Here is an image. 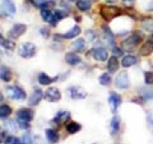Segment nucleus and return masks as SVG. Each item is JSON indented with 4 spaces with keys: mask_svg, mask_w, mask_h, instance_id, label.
<instances>
[{
    "mask_svg": "<svg viewBox=\"0 0 153 144\" xmlns=\"http://www.w3.org/2000/svg\"><path fill=\"white\" fill-rule=\"evenodd\" d=\"M100 13H101V16H102V18L105 19V21L110 22V21H112V19H115L116 17L121 16L123 12H121V9L110 5V7H102Z\"/></svg>",
    "mask_w": 153,
    "mask_h": 144,
    "instance_id": "nucleus-1",
    "label": "nucleus"
},
{
    "mask_svg": "<svg viewBox=\"0 0 153 144\" xmlns=\"http://www.w3.org/2000/svg\"><path fill=\"white\" fill-rule=\"evenodd\" d=\"M5 92L9 98L16 101H23L26 99V92L19 85H8L5 88Z\"/></svg>",
    "mask_w": 153,
    "mask_h": 144,
    "instance_id": "nucleus-2",
    "label": "nucleus"
},
{
    "mask_svg": "<svg viewBox=\"0 0 153 144\" xmlns=\"http://www.w3.org/2000/svg\"><path fill=\"white\" fill-rule=\"evenodd\" d=\"M36 45H33L32 42H23L19 47V55L25 59H30V57H33L36 55Z\"/></svg>",
    "mask_w": 153,
    "mask_h": 144,
    "instance_id": "nucleus-3",
    "label": "nucleus"
},
{
    "mask_svg": "<svg viewBox=\"0 0 153 144\" xmlns=\"http://www.w3.org/2000/svg\"><path fill=\"white\" fill-rule=\"evenodd\" d=\"M115 85L120 89H126L130 87V79H129L126 71H121V73L117 74L116 79H115Z\"/></svg>",
    "mask_w": 153,
    "mask_h": 144,
    "instance_id": "nucleus-4",
    "label": "nucleus"
},
{
    "mask_svg": "<svg viewBox=\"0 0 153 144\" xmlns=\"http://www.w3.org/2000/svg\"><path fill=\"white\" fill-rule=\"evenodd\" d=\"M68 94L73 99H84L87 97V92L82 87H79V85H71V87H69Z\"/></svg>",
    "mask_w": 153,
    "mask_h": 144,
    "instance_id": "nucleus-5",
    "label": "nucleus"
},
{
    "mask_svg": "<svg viewBox=\"0 0 153 144\" xmlns=\"http://www.w3.org/2000/svg\"><path fill=\"white\" fill-rule=\"evenodd\" d=\"M44 97H45V99L47 101V102L54 103V102H57V101H60L61 93H60V91L57 89L56 87H50V88L46 89Z\"/></svg>",
    "mask_w": 153,
    "mask_h": 144,
    "instance_id": "nucleus-6",
    "label": "nucleus"
},
{
    "mask_svg": "<svg viewBox=\"0 0 153 144\" xmlns=\"http://www.w3.org/2000/svg\"><path fill=\"white\" fill-rule=\"evenodd\" d=\"M91 54H92L93 59L97 60V61H106L107 57H108V51L102 46L94 47V49L91 51Z\"/></svg>",
    "mask_w": 153,
    "mask_h": 144,
    "instance_id": "nucleus-7",
    "label": "nucleus"
},
{
    "mask_svg": "<svg viewBox=\"0 0 153 144\" xmlns=\"http://www.w3.org/2000/svg\"><path fill=\"white\" fill-rule=\"evenodd\" d=\"M26 31H27V26L18 23V24H14V26L10 28V31L8 32V36L10 37V38H13V40H16V38L21 37Z\"/></svg>",
    "mask_w": 153,
    "mask_h": 144,
    "instance_id": "nucleus-8",
    "label": "nucleus"
},
{
    "mask_svg": "<svg viewBox=\"0 0 153 144\" xmlns=\"http://www.w3.org/2000/svg\"><path fill=\"white\" fill-rule=\"evenodd\" d=\"M108 105H110V108H111V112L115 114L117 111V108L120 107V105H121V97L117 93L111 92L110 96H108Z\"/></svg>",
    "mask_w": 153,
    "mask_h": 144,
    "instance_id": "nucleus-9",
    "label": "nucleus"
},
{
    "mask_svg": "<svg viewBox=\"0 0 153 144\" xmlns=\"http://www.w3.org/2000/svg\"><path fill=\"white\" fill-rule=\"evenodd\" d=\"M1 10L8 16H14L17 12L16 4L13 3V0H1Z\"/></svg>",
    "mask_w": 153,
    "mask_h": 144,
    "instance_id": "nucleus-10",
    "label": "nucleus"
},
{
    "mask_svg": "<svg viewBox=\"0 0 153 144\" xmlns=\"http://www.w3.org/2000/svg\"><path fill=\"white\" fill-rule=\"evenodd\" d=\"M140 38H142L140 35H138V33H133V35H130L125 41L123 42V46L125 47V49H131V47L137 46L138 44H139Z\"/></svg>",
    "mask_w": 153,
    "mask_h": 144,
    "instance_id": "nucleus-11",
    "label": "nucleus"
},
{
    "mask_svg": "<svg viewBox=\"0 0 153 144\" xmlns=\"http://www.w3.org/2000/svg\"><path fill=\"white\" fill-rule=\"evenodd\" d=\"M44 93H42V91L40 88H35L33 89V92L31 94L30 99H28V105L30 106H36V105L40 103V101L42 99V97H44Z\"/></svg>",
    "mask_w": 153,
    "mask_h": 144,
    "instance_id": "nucleus-12",
    "label": "nucleus"
},
{
    "mask_svg": "<svg viewBox=\"0 0 153 144\" xmlns=\"http://www.w3.org/2000/svg\"><path fill=\"white\" fill-rule=\"evenodd\" d=\"M35 114L31 108H21L17 111V119H23V120H27V121H32Z\"/></svg>",
    "mask_w": 153,
    "mask_h": 144,
    "instance_id": "nucleus-13",
    "label": "nucleus"
},
{
    "mask_svg": "<svg viewBox=\"0 0 153 144\" xmlns=\"http://www.w3.org/2000/svg\"><path fill=\"white\" fill-rule=\"evenodd\" d=\"M152 52H153V40H148L140 46L139 54L142 56H148V55H151Z\"/></svg>",
    "mask_w": 153,
    "mask_h": 144,
    "instance_id": "nucleus-14",
    "label": "nucleus"
},
{
    "mask_svg": "<svg viewBox=\"0 0 153 144\" xmlns=\"http://www.w3.org/2000/svg\"><path fill=\"white\" fill-rule=\"evenodd\" d=\"M65 61H66V64L75 66V65H79L82 63V59H80L75 52H68V54L65 55Z\"/></svg>",
    "mask_w": 153,
    "mask_h": 144,
    "instance_id": "nucleus-15",
    "label": "nucleus"
},
{
    "mask_svg": "<svg viewBox=\"0 0 153 144\" xmlns=\"http://www.w3.org/2000/svg\"><path fill=\"white\" fill-rule=\"evenodd\" d=\"M119 69V60H117V57L116 56H111L108 59L107 61V70H108V73L110 74H114V73H116Z\"/></svg>",
    "mask_w": 153,
    "mask_h": 144,
    "instance_id": "nucleus-16",
    "label": "nucleus"
},
{
    "mask_svg": "<svg viewBox=\"0 0 153 144\" xmlns=\"http://www.w3.org/2000/svg\"><path fill=\"white\" fill-rule=\"evenodd\" d=\"M69 117H70L69 111H59L55 115L52 122L54 124H63V122H66V120H68Z\"/></svg>",
    "mask_w": 153,
    "mask_h": 144,
    "instance_id": "nucleus-17",
    "label": "nucleus"
},
{
    "mask_svg": "<svg viewBox=\"0 0 153 144\" xmlns=\"http://www.w3.org/2000/svg\"><path fill=\"white\" fill-rule=\"evenodd\" d=\"M102 31H103V36H105V40H106V42H107L108 45H111L114 47L115 46V36H114V33L111 32V30H110L108 27L103 26L102 27Z\"/></svg>",
    "mask_w": 153,
    "mask_h": 144,
    "instance_id": "nucleus-18",
    "label": "nucleus"
},
{
    "mask_svg": "<svg viewBox=\"0 0 153 144\" xmlns=\"http://www.w3.org/2000/svg\"><path fill=\"white\" fill-rule=\"evenodd\" d=\"M137 63H138V59L134 55H126V56H124L121 60V65L124 68H130V66L135 65Z\"/></svg>",
    "mask_w": 153,
    "mask_h": 144,
    "instance_id": "nucleus-19",
    "label": "nucleus"
},
{
    "mask_svg": "<svg viewBox=\"0 0 153 144\" xmlns=\"http://www.w3.org/2000/svg\"><path fill=\"white\" fill-rule=\"evenodd\" d=\"M0 78H1L4 83H8V82L12 79V71L8 66L1 65V68H0Z\"/></svg>",
    "mask_w": 153,
    "mask_h": 144,
    "instance_id": "nucleus-20",
    "label": "nucleus"
},
{
    "mask_svg": "<svg viewBox=\"0 0 153 144\" xmlns=\"http://www.w3.org/2000/svg\"><path fill=\"white\" fill-rule=\"evenodd\" d=\"M55 80H57V76H55V78H51V76H49L45 73H41L40 75H38V83H40L41 85H49L51 83H54Z\"/></svg>",
    "mask_w": 153,
    "mask_h": 144,
    "instance_id": "nucleus-21",
    "label": "nucleus"
},
{
    "mask_svg": "<svg viewBox=\"0 0 153 144\" xmlns=\"http://www.w3.org/2000/svg\"><path fill=\"white\" fill-rule=\"evenodd\" d=\"M45 137H46L47 140H49V143H51V144H55V143H57V140H59V135H57V133L54 130V129H46Z\"/></svg>",
    "mask_w": 153,
    "mask_h": 144,
    "instance_id": "nucleus-22",
    "label": "nucleus"
},
{
    "mask_svg": "<svg viewBox=\"0 0 153 144\" xmlns=\"http://www.w3.org/2000/svg\"><path fill=\"white\" fill-rule=\"evenodd\" d=\"M119 129H120V116L115 115L111 120V122H110V130H111L112 135H115L119 131Z\"/></svg>",
    "mask_w": 153,
    "mask_h": 144,
    "instance_id": "nucleus-23",
    "label": "nucleus"
},
{
    "mask_svg": "<svg viewBox=\"0 0 153 144\" xmlns=\"http://www.w3.org/2000/svg\"><path fill=\"white\" fill-rule=\"evenodd\" d=\"M80 32H82V30H80V27L79 26H74L73 28H70L69 31H66L63 37L64 38H75L78 35H80Z\"/></svg>",
    "mask_w": 153,
    "mask_h": 144,
    "instance_id": "nucleus-24",
    "label": "nucleus"
},
{
    "mask_svg": "<svg viewBox=\"0 0 153 144\" xmlns=\"http://www.w3.org/2000/svg\"><path fill=\"white\" fill-rule=\"evenodd\" d=\"M91 7H92L91 0H78V1H76V8H78L80 12H87L91 9Z\"/></svg>",
    "mask_w": 153,
    "mask_h": 144,
    "instance_id": "nucleus-25",
    "label": "nucleus"
},
{
    "mask_svg": "<svg viewBox=\"0 0 153 144\" xmlns=\"http://www.w3.org/2000/svg\"><path fill=\"white\" fill-rule=\"evenodd\" d=\"M139 96L140 97L147 101V99H153V89H149V88H146V87H143V88H139Z\"/></svg>",
    "mask_w": 153,
    "mask_h": 144,
    "instance_id": "nucleus-26",
    "label": "nucleus"
},
{
    "mask_svg": "<svg viewBox=\"0 0 153 144\" xmlns=\"http://www.w3.org/2000/svg\"><path fill=\"white\" fill-rule=\"evenodd\" d=\"M142 30L146 32H153V18H144L142 21Z\"/></svg>",
    "mask_w": 153,
    "mask_h": 144,
    "instance_id": "nucleus-27",
    "label": "nucleus"
},
{
    "mask_svg": "<svg viewBox=\"0 0 153 144\" xmlns=\"http://www.w3.org/2000/svg\"><path fill=\"white\" fill-rule=\"evenodd\" d=\"M80 129H82L80 124L75 122V121H71V122H69L68 125H66V131H68L69 134H75V133H78Z\"/></svg>",
    "mask_w": 153,
    "mask_h": 144,
    "instance_id": "nucleus-28",
    "label": "nucleus"
},
{
    "mask_svg": "<svg viewBox=\"0 0 153 144\" xmlns=\"http://www.w3.org/2000/svg\"><path fill=\"white\" fill-rule=\"evenodd\" d=\"M1 47L5 49L7 51H13L14 49H16V44L10 40H5V38L1 36Z\"/></svg>",
    "mask_w": 153,
    "mask_h": 144,
    "instance_id": "nucleus-29",
    "label": "nucleus"
},
{
    "mask_svg": "<svg viewBox=\"0 0 153 144\" xmlns=\"http://www.w3.org/2000/svg\"><path fill=\"white\" fill-rule=\"evenodd\" d=\"M71 49L76 52H80L84 50V40L83 38H78L76 41H74L73 44H71Z\"/></svg>",
    "mask_w": 153,
    "mask_h": 144,
    "instance_id": "nucleus-30",
    "label": "nucleus"
},
{
    "mask_svg": "<svg viewBox=\"0 0 153 144\" xmlns=\"http://www.w3.org/2000/svg\"><path fill=\"white\" fill-rule=\"evenodd\" d=\"M12 114V108L8 106V105H1V107H0V116H1V119H7Z\"/></svg>",
    "mask_w": 153,
    "mask_h": 144,
    "instance_id": "nucleus-31",
    "label": "nucleus"
},
{
    "mask_svg": "<svg viewBox=\"0 0 153 144\" xmlns=\"http://www.w3.org/2000/svg\"><path fill=\"white\" fill-rule=\"evenodd\" d=\"M98 82L101 85H110L111 84V75L107 74V73H103V74L100 75Z\"/></svg>",
    "mask_w": 153,
    "mask_h": 144,
    "instance_id": "nucleus-32",
    "label": "nucleus"
},
{
    "mask_svg": "<svg viewBox=\"0 0 153 144\" xmlns=\"http://www.w3.org/2000/svg\"><path fill=\"white\" fill-rule=\"evenodd\" d=\"M17 124H18L19 129H22V130H28V129H30V121H27V120L17 119Z\"/></svg>",
    "mask_w": 153,
    "mask_h": 144,
    "instance_id": "nucleus-33",
    "label": "nucleus"
},
{
    "mask_svg": "<svg viewBox=\"0 0 153 144\" xmlns=\"http://www.w3.org/2000/svg\"><path fill=\"white\" fill-rule=\"evenodd\" d=\"M22 144H35V140H33V138L30 133H25L22 137Z\"/></svg>",
    "mask_w": 153,
    "mask_h": 144,
    "instance_id": "nucleus-34",
    "label": "nucleus"
},
{
    "mask_svg": "<svg viewBox=\"0 0 153 144\" xmlns=\"http://www.w3.org/2000/svg\"><path fill=\"white\" fill-rule=\"evenodd\" d=\"M4 144H22V140H21V139H18L17 137L10 135V137H8V138L5 139Z\"/></svg>",
    "mask_w": 153,
    "mask_h": 144,
    "instance_id": "nucleus-35",
    "label": "nucleus"
},
{
    "mask_svg": "<svg viewBox=\"0 0 153 144\" xmlns=\"http://www.w3.org/2000/svg\"><path fill=\"white\" fill-rule=\"evenodd\" d=\"M144 82H146V84H153V71H146Z\"/></svg>",
    "mask_w": 153,
    "mask_h": 144,
    "instance_id": "nucleus-36",
    "label": "nucleus"
},
{
    "mask_svg": "<svg viewBox=\"0 0 153 144\" xmlns=\"http://www.w3.org/2000/svg\"><path fill=\"white\" fill-rule=\"evenodd\" d=\"M85 37H87V40L88 41H94V38L97 37V35H96V33L93 32V31H87V33H85Z\"/></svg>",
    "mask_w": 153,
    "mask_h": 144,
    "instance_id": "nucleus-37",
    "label": "nucleus"
},
{
    "mask_svg": "<svg viewBox=\"0 0 153 144\" xmlns=\"http://www.w3.org/2000/svg\"><path fill=\"white\" fill-rule=\"evenodd\" d=\"M112 52H114V56H116V57L123 55V50L120 49V47H116V46L112 47Z\"/></svg>",
    "mask_w": 153,
    "mask_h": 144,
    "instance_id": "nucleus-38",
    "label": "nucleus"
},
{
    "mask_svg": "<svg viewBox=\"0 0 153 144\" xmlns=\"http://www.w3.org/2000/svg\"><path fill=\"white\" fill-rule=\"evenodd\" d=\"M8 124V126H9V129H10V130L14 133L16 131V121H8L7 122Z\"/></svg>",
    "mask_w": 153,
    "mask_h": 144,
    "instance_id": "nucleus-39",
    "label": "nucleus"
},
{
    "mask_svg": "<svg viewBox=\"0 0 153 144\" xmlns=\"http://www.w3.org/2000/svg\"><path fill=\"white\" fill-rule=\"evenodd\" d=\"M46 1H47V0H32V3L35 4V5H37V7H40V8H41L42 4L46 3Z\"/></svg>",
    "mask_w": 153,
    "mask_h": 144,
    "instance_id": "nucleus-40",
    "label": "nucleus"
},
{
    "mask_svg": "<svg viewBox=\"0 0 153 144\" xmlns=\"http://www.w3.org/2000/svg\"><path fill=\"white\" fill-rule=\"evenodd\" d=\"M41 35L44 37H49L50 36V32L49 30H46V28H41Z\"/></svg>",
    "mask_w": 153,
    "mask_h": 144,
    "instance_id": "nucleus-41",
    "label": "nucleus"
},
{
    "mask_svg": "<svg viewBox=\"0 0 153 144\" xmlns=\"http://www.w3.org/2000/svg\"><path fill=\"white\" fill-rule=\"evenodd\" d=\"M123 1H124V3H133L134 0H123Z\"/></svg>",
    "mask_w": 153,
    "mask_h": 144,
    "instance_id": "nucleus-42",
    "label": "nucleus"
},
{
    "mask_svg": "<svg viewBox=\"0 0 153 144\" xmlns=\"http://www.w3.org/2000/svg\"><path fill=\"white\" fill-rule=\"evenodd\" d=\"M106 1H108V3H114L115 0H106Z\"/></svg>",
    "mask_w": 153,
    "mask_h": 144,
    "instance_id": "nucleus-43",
    "label": "nucleus"
},
{
    "mask_svg": "<svg viewBox=\"0 0 153 144\" xmlns=\"http://www.w3.org/2000/svg\"><path fill=\"white\" fill-rule=\"evenodd\" d=\"M69 1H78V0H69Z\"/></svg>",
    "mask_w": 153,
    "mask_h": 144,
    "instance_id": "nucleus-44",
    "label": "nucleus"
},
{
    "mask_svg": "<svg viewBox=\"0 0 153 144\" xmlns=\"http://www.w3.org/2000/svg\"><path fill=\"white\" fill-rule=\"evenodd\" d=\"M152 40H153V35H152Z\"/></svg>",
    "mask_w": 153,
    "mask_h": 144,
    "instance_id": "nucleus-45",
    "label": "nucleus"
}]
</instances>
